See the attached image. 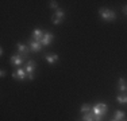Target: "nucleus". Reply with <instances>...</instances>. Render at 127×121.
I'll return each instance as SVG.
<instances>
[{
	"mask_svg": "<svg viewBox=\"0 0 127 121\" xmlns=\"http://www.w3.org/2000/svg\"><path fill=\"white\" fill-rule=\"evenodd\" d=\"M83 121H96L95 120V114L92 113V112H89V113L87 114H83V119H81Z\"/></svg>",
	"mask_w": 127,
	"mask_h": 121,
	"instance_id": "4468645a",
	"label": "nucleus"
},
{
	"mask_svg": "<svg viewBox=\"0 0 127 121\" xmlns=\"http://www.w3.org/2000/svg\"><path fill=\"white\" fill-rule=\"evenodd\" d=\"M81 113L83 114H87V113H89L91 110H92V108H91V105H88V104H85V105H83V106H81Z\"/></svg>",
	"mask_w": 127,
	"mask_h": 121,
	"instance_id": "dca6fc26",
	"label": "nucleus"
},
{
	"mask_svg": "<svg viewBox=\"0 0 127 121\" xmlns=\"http://www.w3.org/2000/svg\"><path fill=\"white\" fill-rule=\"evenodd\" d=\"M116 101L119 102V104H122V105L127 104V94H118L116 96Z\"/></svg>",
	"mask_w": 127,
	"mask_h": 121,
	"instance_id": "2eb2a0df",
	"label": "nucleus"
},
{
	"mask_svg": "<svg viewBox=\"0 0 127 121\" xmlns=\"http://www.w3.org/2000/svg\"><path fill=\"white\" fill-rule=\"evenodd\" d=\"M51 18H54V19H57V20H60V22H61L64 18H65V12H64V10H57L56 14H54Z\"/></svg>",
	"mask_w": 127,
	"mask_h": 121,
	"instance_id": "9b49d317",
	"label": "nucleus"
},
{
	"mask_svg": "<svg viewBox=\"0 0 127 121\" xmlns=\"http://www.w3.org/2000/svg\"><path fill=\"white\" fill-rule=\"evenodd\" d=\"M99 12H100V16L103 18V19L108 20V22L115 20V18H116V14H115L112 10H108V8H100Z\"/></svg>",
	"mask_w": 127,
	"mask_h": 121,
	"instance_id": "f03ea898",
	"label": "nucleus"
},
{
	"mask_svg": "<svg viewBox=\"0 0 127 121\" xmlns=\"http://www.w3.org/2000/svg\"><path fill=\"white\" fill-rule=\"evenodd\" d=\"M114 117H115V120H116V121H123L126 116H125V112L116 110V112H115V114H114Z\"/></svg>",
	"mask_w": 127,
	"mask_h": 121,
	"instance_id": "ddd939ff",
	"label": "nucleus"
},
{
	"mask_svg": "<svg viewBox=\"0 0 127 121\" xmlns=\"http://www.w3.org/2000/svg\"><path fill=\"white\" fill-rule=\"evenodd\" d=\"M123 12H125V14L127 15V5H126V7H123Z\"/></svg>",
	"mask_w": 127,
	"mask_h": 121,
	"instance_id": "a211bd4d",
	"label": "nucleus"
},
{
	"mask_svg": "<svg viewBox=\"0 0 127 121\" xmlns=\"http://www.w3.org/2000/svg\"><path fill=\"white\" fill-rule=\"evenodd\" d=\"M50 8H56V10H58V4H57V1H50Z\"/></svg>",
	"mask_w": 127,
	"mask_h": 121,
	"instance_id": "f3484780",
	"label": "nucleus"
},
{
	"mask_svg": "<svg viewBox=\"0 0 127 121\" xmlns=\"http://www.w3.org/2000/svg\"><path fill=\"white\" fill-rule=\"evenodd\" d=\"M12 77L16 78V80H19V81H23L27 78V73H26V70H23V69H18L16 71L12 73Z\"/></svg>",
	"mask_w": 127,
	"mask_h": 121,
	"instance_id": "7ed1b4c3",
	"label": "nucleus"
},
{
	"mask_svg": "<svg viewBox=\"0 0 127 121\" xmlns=\"http://www.w3.org/2000/svg\"><path fill=\"white\" fill-rule=\"evenodd\" d=\"M53 38H54V35L51 34V32L45 31V35H43V38H42V40H41L42 46H47V44H50V42L53 40Z\"/></svg>",
	"mask_w": 127,
	"mask_h": 121,
	"instance_id": "0eeeda50",
	"label": "nucleus"
},
{
	"mask_svg": "<svg viewBox=\"0 0 127 121\" xmlns=\"http://www.w3.org/2000/svg\"><path fill=\"white\" fill-rule=\"evenodd\" d=\"M45 59H46L47 60V62H49V63H51V65H53V63H56L57 62V60H58V55H57V54H46V57H45Z\"/></svg>",
	"mask_w": 127,
	"mask_h": 121,
	"instance_id": "9d476101",
	"label": "nucleus"
},
{
	"mask_svg": "<svg viewBox=\"0 0 127 121\" xmlns=\"http://www.w3.org/2000/svg\"><path fill=\"white\" fill-rule=\"evenodd\" d=\"M18 51H19V54L23 58H26V57L29 55L30 48H29V46H26V44H23V43H18Z\"/></svg>",
	"mask_w": 127,
	"mask_h": 121,
	"instance_id": "423d86ee",
	"label": "nucleus"
},
{
	"mask_svg": "<svg viewBox=\"0 0 127 121\" xmlns=\"http://www.w3.org/2000/svg\"><path fill=\"white\" fill-rule=\"evenodd\" d=\"M0 75H1V77H4V75H5V71H4V70H1V73H0Z\"/></svg>",
	"mask_w": 127,
	"mask_h": 121,
	"instance_id": "6ab92c4d",
	"label": "nucleus"
},
{
	"mask_svg": "<svg viewBox=\"0 0 127 121\" xmlns=\"http://www.w3.org/2000/svg\"><path fill=\"white\" fill-rule=\"evenodd\" d=\"M111 121H116V120H111Z\"/></svg>",
	"mask_w": 127,
	"mask_h": 121,
	"instance_id": "aec40b11",
	"label": "nucleus"
},
{
	"mask_svg": "<svg viewBox=\"0 0 127 121\" xmlns=\"http://www.w3.org/2000/svg\"><path fill=\"white\" fill-rule=\"evenodd\" d=\"M43 35H45V31H42V30H34L32 31V40H35V42H41L42 40V38H43Z\"/></svg>",
	"mask_w": 127,
	"mask_h": 121,
	"instance_id": "6e6552de",
	"label": "nucleus"
},
{
	"mask_svg": "<svg viewBox=\"0 0 127 121\" xmlns=\"http://www.w3.org/2000/svg\"><path fill=\"white\" fill-rule=\"evenodd\" d=\"M23 60H25V58H23L20 54H14V55L11 57V63H12L14 66H22Z\"/></svg>",
	"mask_w": 127,
	"mask_h": 121,
	"instance_id": "20e7f679",
	"label": "nucleus"
},
{
	"mask_svg": "<svg viewBox=\"0 0 127 121\" xmlns=\"http://www.w3.org/2000/svg\"><path fill=\"white\" fill-rule=\"evenodd\" d=\"M80 121H83V120H80Z\"/></svg>",
	"mask_w": 127,
	"mask_h": 121,
	"instance_id": "412c9836",
	"label": "nucleus"
},
{
	"mask_svg": "<svg viewBox=\"0 0 127 121\" xmlns=\"http://www.w3.org/2000/svg\"><path fill=\"white\" fill-rule=\"evenodd\" d=\"M29 48H30V51H32V53H38V51H41V48H42V43L41 42L31 40L29 43Z\"/></svg>",
	"mask_w": 127,
	"mask_h": 121,
	"instance_id": "39448f33",
	"label": "nucleus"
},
{
	"mask_svg": "<svg viewBox=\"0 0 127 121\" xmlns=\"http://www.w3.org/2000/svg\"><path fill=\"white\" fill-rule=\"evenodd\" d=\"M118 86H119V90H122V92H127V83H126L125 78H119Z\"/></svg>",
	"mask_w": 127,
	"mask_h": 121,
	"instance_id": "f8f14e48",
	"label": "nucleus"
},
{
	"mask_svg": "<svg viewBox=\"0 0 127 121\" xmlns=\"http://www.w3.org/2000/svg\"><path fill=\"white\" fill-rule=\"evenodd\" d=\"M35 66H37V63H35V60H30V62H27V65H26V73H27V75H31V74H34V70H35Z\"/></svg>",
	"mask_w": 127,
	"mask_h": 121,
	"instance_id": "1a4fd4ad",
	"label": "nucleus"
},
{
	"mask_svg": "<svg viewBox=\"0 0 127 121\" xmlns=\"http://www.w3.org/2000/svg\"><path fill=\"white\" fill-rule=\"evenodd\" d=\"M107 110H108V106L105 104H96L95 106L92 108V113L95 114V120L96 121H103V117L107 114Z\"/></svg>",
	"mask_w": 127,
	"mask_h": 121,
	"instance_id": "f257e3e1",
	"label": "nucleus"
}]
</instances>
